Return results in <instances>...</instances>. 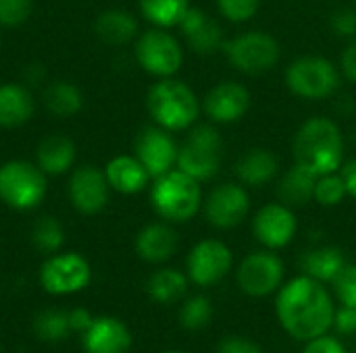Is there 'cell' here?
<instances>
[{"label":"cell","instance_id":"83f0119b","mask_svg":"<svg viewBox=\"0 0 356 353\" xmlns=\"http://www.w3.org/2000/svg\"><path fill=\"white\" fill-rule=\"evenodd\" d=\"M188 275L175 268H161L148 281V295L156 304H175L188 293Z\"/></svg>","mask_w":356,"mask_h":353},{"label":"cell","instance_id":"3957f363","mask_svg":"<svg viewBox=\"0 0 356 353\" xmlns=\"http://www.w3.org/2000/svg\"><path fill=\"white\" fill-rule=\"evenodd\" d=\"M146 106L152 121L167 131H184L194 127L202 110L194 89L173 77H165L150 87Z\"/></svg>","mask_w":356,"mask_h":353},{"label":"cell","instance_id":"ac0fdd59","mask_svg":"<svg viewBox=\"0 0 356 353\" xmlns=\"http://www.w3.org/2000/svg\"><path fill=\"white\" fill-rule=\"evenodd\" d=\"M177 27L186 35L188 46L200 56H213L225 46V33L221 25L202 8L190 6Z\"/></svg>","mask_w":356,"mask_h":353},{"label":"cell","instance_id":"9c48e42d","mask_svg":"<svg viewBox=\"0 0 356 353\" xmlns=\"http://www.w3.org/2000/svg\"><path fill=\"white\" fill-rule=\"evenodd\" d=\"M286 266L282 258L275 254V250H261L244 256L236 270L238 287L248 298H269L280 291L284 285Z\"/></svg>","mask_w":356,"mask_h":353},{"label":"cell","instance_id":"8d00e7d4","mask_svg":"<svg viewBox=\"0 0 356 353\" xmlns=\"http://www.w3.org/2000/svg\"><path fill=\"white\" fill-rule=\"evenodd\" d=\"M31 0H0V25L17 27L23 25L31 15Z\"/></svg>","mask_w":356,"mask_h":353},{"label":"cell","instance_id":"e575fe53","mask_svg":"<svg viewBox=\"0 0 356 353\" xmlns=\"http://www.w3.org/2000/svg\"><path fill=\"white\" fill-rule=\"evenodd\" d=\"M215 2L221 17L227 19L229 23H246L261 8V0H215Z\"/></svg>","mask_w":356,"mask_h":353},{"label":"cell","instance_id":"836d02e7","mask_svg":"<svg viewBox=\"0 0 356 353\" xmlns=\"http://www.w3.org/2000/svg\"><path fill=\"white\" fill-rule=\"evenodd\" d=\"M346 198H348V191H346V185H344L340 171L317 177V183H315V202L317 204L332 208V206L342 204Z\"/></svg>","mask_w":356,"mask_h":353},{"label":"cell","instance_id":"7402d4cb","mask_svg":"<svg viewBox=\"0 0 356 353\" xmlns=\"http://www.w3.org/2000/svg\"><path fill=\"white\" fill-rule=\"evenodd\" d=\"M104 175H106L108 185L115 191L125 193V196L144 191L148 181L152 179L148 171L144 169V164L136 156H127V154L115 156L113 160H108Z\"/></svg>","mask_w":356,"mask_h":353},{"label":"cell","instance_id":"b9f144b4","mask_svg":"<svg viewBox=\"0 0 356 353\" xmlns=\"http://www.w3.org/2000/svg\"><path fill=\"white\" fill-rule=\"evenodd\" d=\"M334 329L340 335H353V333H356V308H348V306L336 308Z\"/></svg>","mask_w":356,"mask_h":353},{"label":"cell","instance_id":"7a4b0ae2","mask_svg":"<svg viewBox=\"0 0 356 353\" xmlns=\"http://www.w3.org/2000/svg\"><path fill=\"white\" fill-rule=\"evenodd\" d=\"M294 164L315 177L338 173L344 164V135L340 125L327 117H313L300 125L292 141Z\"/></svg>","mask_w":356,"mask_h":353},{"label":"cell","instance_id":"7c38bea8","mask_svg":"<svg viewBox=\"0 0 356 353\" xmlns=\"http://www.w3.org/2000/svg\"><path fill=\"white\" fill-rule=\"evenodd\" d=\"M92 279L88 260L75 252L54 254L40 268V283L52 295H69L86 289Z\"/></svg>","mask_w":356,"mask_h":353},{"label":"cell","instance_id":"4fadbf2b","mask_svg":"<svg viewBox=\"0 0 356 353\" xmlns=\"http://www.w3.org/2000/svg\"><path fill=\"white\" fill-rule=\"evenodd\" d=\"M204 204V216L215 229H234L250 212V196L244 185L227 181L221 185H215L211 193L207 196Z\"/></svg>","mask_w":356,"mask_h":353},{"label":"cell","instance_id":"ab89813d","mask_svg":"<svg viewBox=\"0 0 356 353\" xmlns=\"http://www.w3.org/2000/svg\"><path fill=\"white\" fill-rule=\"evenodd\" d=\"M302 353H348L346 347L332 335H321L317 339L307 341Z\"/></svg>","mask_w":356,"mask_h":353},{"label":"cell","instance_id":"ee69618b","mask_svg":"<svg viewBox=\"0 0 356 353\" xmlns=\"http://www.w3.org/2000/svg\"><path fill=\"white\" fill-rule=\"evenodd\" d=\"M340 175H342V179H344L348 198H355L356 200V158L348 160L346 164L340 166Z\"/></svg>","mask_w":356,"mask_h":353},{"label":"cell","instance_id":"4316f807","mask_svg":"<svg viewBox=\"0 0 356 353\" xmlns=\"http://www.w3.org/2000/svg\"><path fill=\"white\" fill-rule=\"evenodd\" d=\"M96 33L106 44H127L138 33V21L127 10H106L96 19Z\"/></svg>","mask_w":356,"mask_h":353},{"label":"cell","instance_id":"2e32d148","mask_svg":"<svg viewBox=\"0 0 356 353\" xmlns=\"http://www.w3.org/2000/svg\"><path fill=\"white\" fill-rule=\"evenodd\" d=\"M177 144L163 127H144L136 137V158L152 179L169 173L177 164Z\"/></svg>","mask_w":356,"mask_h":353},{"label":"cell","instance_id":"d6986e66","mask_svg":"<svg viewBox=\"0 0 356 353\" xmlns=\"http://www.w3.org/2000/svg\"><path fill=\"white\" fill-rule=\"evenodd\" d=\"M83 350L86 353H127L131 350V333L119 318H94L83 333Z\"/></svg>","mask_w":356,"mask_h":353},{"label":"cell","instance_id":"f546056e","mask_svg":"<svg viewBox=\"0 0 356 353\" xmlns=\"http://www.w3.org/2000/svg\"><path fill=\"white\" fill-rule=\"evenodd\" d=\"M44 104L56 117H73L75 112H79L83 98H81V92L73 83L54 81L44 92Z\"/></svg>","mask_w":356,"mask_h":353},{"label":"cell","instance_id":"d6a6232c","mask_svg":"<svg viewBox=\"0 0 356 353\" xmlns=\"http://www.w3.org/2000/svg\"><path fill=\"white\" fill-rule=\"evenodd\" d=\"M33 331L42 341H50V343L60 341L71 333L69 316L60 310H44L42 314H38L33 322Z\"/></svg>","mask_w":356,"mask_h":353},{"label":"cell","instance_id":"8992f818","mask_svg":"<svg viewBox=\"0 0 356 353\" xmlns=\"http://www.w3.org/2000/svg\"><path fill=\"white\" fill-rule=\"evenodd\" d=\"M288 89L302 100H325L340 89L338 67L319 54H305L294 58L286 69Z\"/></svg>","mask_w":356,"mask_h":353},{"label":"cell","instance_id":"f1b7e54d","mask_svg":"<svg viewBox=\"0 0 356 353\" xmlns=\"http://www.w3.org/2000/svg\"><path fill=\"white\" fill-rule=\"evenodd\" d=\"M144 19H148L154 27H177L186 10L190 8V0H138Z\"/></svg>","mask_w":356,"mask_h":353},{"label":"cell","instance_id":"30bf717a","mask_svg":"<svg viewBox=\"0 0 356 353\" xmlns=\"http://www.w3.org/2000/svg\"><path fill=\"white\" fill-rule=\"evenodd\" d=\"M136 58L140 67L154 77H173L184 64V50L177 37L163 27L148 29L136 42Z\"/></svg>","mask_w":356,"mask_h":353},{"label":"cell","instance_id":"74e56055","mask_svg":"<svg viewBox=\"0 0 356 353\" xmlns=\"http://www.w3.org/2000/svg\"><path fill=\"white\" fill-rule=\"evenodd\" d=\"M332 29L340 37H355L356 35V10L355 8H338L332 15Z\"/></svg>","mask_w":356,"mask_h":353},{"label":"cell","instance_id":"9a60e30c","mask_svg":"<svg viewBox=\"0 0 356 353\" xmlns=\"http://www.w3.org/2000/svg\"><path fill=\"white\" fill-rule=\"evenodd\" d=\"M250 108V92L240 81H219L213 85L204 100L202 112L215 125L238 123Z\"/></svg>","mask_w":356,"mask_h":353},{"label":"cell","instance_id":"44dd1931","mask_svg":"<svg viewBox=\"0 0 356 353\" xmlns=\"http://www.w3.org/2000/svg\"><path fill=\"white\" fill-rule=\"evenodd\" d=\"M179 237L173 227L165 223H152L144 227L136 237V252L144 262L163 264L177 252Z\"/></svg>","mask_w":356,"mask_h":353},{"label":"cell","instance_id":"8fae6325","mask_svg":"<svg viewBox=\"0 0 356 353\" xmlns=\"http://www.w3.org/2000/svg\"><path fill=\"white\" fill-rule=\"evenodd\" d=\"M234 266L232 250L219 239L198 241L186 258V275L198 287L221 283Z\"/></svg>","mask_w":356,"mask_h":353},{"label":"cell","instance_id":"277c9868","mask_svg":"<svg viewBox=\"0 0 356 353\" xmlns=\"http://www.w3.org/2000/svg\"><path fill=\"white\" fill-rule=\"evenodd\" d=\"M150 202L156 214L167 223H186L194 218L202 208L200 181L179 169H171L169 173L154 179Z\"/></svg>","mask_w":356,"mask_h":353},{"label":"cell","instance_id":"603a6c76","mask_svg":"<svg viewBox=\"0 0 356 353\" xmlns=\"http://www.w3.org/2000/svg\"><path fill=\"white\" fill-rule=\"evenodd\" d=\"M344 266H346V258L342 250L334 246H319L300 256L302 275L321 283H332Z\"/></svg>","mask_w":356,"mask_h":353},{"label":"cell","instance_id":"ba28073f","mask_svg":"<svg viewBox=\"0 0 356 353\" xmlns=\"http://www.w3.org/2000/svg\"><path fill=\"white\" fill-rule=\"evenodd\" d=\"M223 52L234 69L244 75H263L271 71L282 56L280 42L267 31H244L225 40Z\"/></svg>","mask_w":356,"mask_h":353},{"label":"cell","instance_id":"60d3db41","mask_svg":"<svg viewBox=\"0 0 356 353\" xmlns=\"http://www.w3.org/2000/svg\"><path fill=\"white\" fill-rule=\"evenodd\" d=\"M340 73L350 83H356V35L348 40V44L342 50V56H340Z\"/></svg>","mask_w":356,"mask_h":353},{"label":"cell","instance_id":"7bdbcfd3","mask_svg":"<svg viewBox=\"0 0 356 353\" xmlns=\"http://www.w3.org/2000/svg\"><path fill=\"white\" fill-rule=\"evenodd\" d=\"M67 316H69V329L73 333H86L94 322V316L86 308H75Z\"/></svg>","mask_w":356,"mask_h":353},{"label":"cell","instance_id":"f6af8a7d","mask_svg":"<svg viewBox=\"0 0 356 353\" xmlns=\"http://www.w3.org/2000/svg\"><path fill=\"white\" fill-rule=\"evenodd\" d=\"M163 353H184V352H163Z\"/></svg>","mask_w":356,"mask_h":353},{"label":"cell","instance_id":"6da1fadb","mask_svg":"<svg viewBox=\"0 0 356 353\" xmlns=\"http://www.w3.org/2000/svg\"><path fill=\"white\" fill-rule=\"evenodd\" d=\"M275 314L292 339L307 343L334 329L336 304L321 281L300 275L280 287Z\"/></svg>","mask_w":356,"mask_h":353},{"label":"cell","instance_id":"5bb4252c","mask_svg":"<svg viewBox=\"0 0 356 353\" xmlns=\"http://www.w3.org/2000/svg\"><path fill=\"white\" fill-rule=\"evenodd\" d=\"M298 231L296 214L284 202H271L257 210L252 216V233L267 250L286 248Z\"/></svg>","mask_w":356,"mask_h":353},{"label":"cell","instance_id":"d4e9b609","mask_svg":"<svg viewBox=\"0 0 356 353\" xmlns=\"http://www.w3.org/2000/svg\"><path fill=\"white\" fill-rule=\"evenodd\" d=\"M315 183H317V177L313 173L294 164L292 169L284 173V177L277 183L280 202H284L290 208L309 204L311 200H315Z\"/></svg>","mask_w":356,"mask_h":353},{"label":"cell","instance_id":"cb8c5ba5","mask_svg":"<svg viewBox=\"0 0 356 353\" xmlns=\"http://www.w3.org/2000/svg\"><path fill=\"white\" fill-rule=\"evenodd\" d=\"M33 98L27 87L15 83L0 85V127H19L29 121Z\"/></svg>","mask_w":356,"mask_h":353},{"label":"cell","instance_id":"484cf974","mask_svg":"<svg viewBox=\"0 0 356 353\" xmlns=\"http://www.w3.org/2000/svg\"><path fill=\"white\" fill-rule=\"evenodd\" d=\"M75 162V144L65 135H50L38 146V166L46 175H63Z\"/></svg>","mask_w":356,"mask_h":353},{"label":"cell","instance_id":"f35d334b","mask_svg":"<svg viewBox=\"0 0 356 353\" xmlns=\"http://www.w3.org/2000/svg\"><path fill=\"white\" fill-rule=\"evenodd\" d=\"M217 353H263V350L252 339H246L240 335H229V337L221 339Z\"/></svg>","mask_w":356,"mask_h":353},{"label":"cell","instance_id":"4dcf8cb0","mask_svg":"<svg viewBox=\"0 0 356 353\" xmlns=\"http://www.w3.org/2000/svg\"><path fill=\"white\" fill-rule=\"evenodd\" d=\"M213 320V304L204 295H192L179 310V322L186 331H202Z\"/></svg>","mask_w":356,"mask_h":353},{"label":"cell","instance_id":"52a82bcc","mask_svg":"<svg viewBox=\"0 0 356 353\" xmlns=\"http://www.w3.org/2000/svg\"><path fill=\"white\" fill-rule=\"evenodd\" d=\"M46 173L25 160H10L0 166V200L15 210H31L46 198Z\"/></svg>","mask_w":356,"mask_h":353},{"label":"cell","instance_id":"1f68e13d","mask_svg":"<svg viewBox=\"0 0 356 353\" xmlns=\"http://www.w3.org/2000/svg\"><path fill=\"white\" fill-rule=\"evenodd\" d=\"M31 239L35 243V248L40 252H46V254H54L63 248L65 243V231H63V225L52 218V216H42L35 225H33V233H31Z\"/></svg>","mask_w":356,"mask_h":353},{"label":"cell","instance_id":"e0dca14e","mask_svg":"<svg viewBox=\"0 0 356 353\" xmlns=\"http://www.w3.org/2000/svg\"><path fill=\"white\" fill-rule=\"evenodd\" d=\"M108 181L102 171L92 164L79 166L69 179V198L77 212L98 214L108 202Z\"/></svg>","mask_w":356,"mask_h":353},{"label":"cell","instance_id":"5b68a950","mask_svg":"<svg viewBox=\"0 0 356 353\" xmlns=\"http://www.w3.org/2000/svg\"><path fill=\"white\" fill-rule=\"evenodd\" d=\"M225 144L215 123L194 125L177 152V169L196 181L213 179L223 164Z\"/></svg>","mask_w":356,"mask_h":353},{"label":"cell","instance_id":"d590c367","mask_svg":"<svg viewBox=\"0 0 356 353\" xmlns=\"http://www.w3.org/2000/svg\"><path fill=\"white\" fill-rule=\"evenodd\" d=\"M332 285L340 306L356 308V264H346Z\"/></svg>","mask_w":356,"mask_h":353},{"label":"cell","instance_id":"ffe728a7","mask_svg":"<svg viewBox=\"0 0 356 353\" xmlns=\"http://www.w3.org/2000/svg\"><path fill=\"white\" fill-rule=\"evenodd\" d=\"M277 171H280V160L267 148H250V150H246L238 158V162L234 166L236 177L246 187H265V185H269L277 177Z\"/></svg>","mask_w":356,"mask_h":353}]
</instances>
